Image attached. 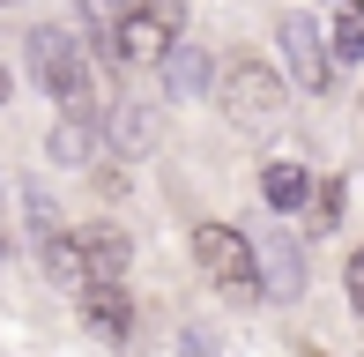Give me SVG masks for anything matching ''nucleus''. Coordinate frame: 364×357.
I'll return each mask as SVG.
<instances>
[{
	"instance_id": "nucleus-24",
	"label": "nucleus",
	"mask_w": 364,
	"mask_h": 357,
	"mask_svg": "<svg viewBox=\"0 0 364 357\" xmlns=\"http://www.w3.org/2000/svg\"><path fill=\"white\" fill-rule=\"evenodd\" d=\"M0 8H15V0H0Z\"/></svg>"
},
{
	"instance_id": "nucleus-3",
	"label": "nucleus",
	"mask_w": 364,
	"mask_h": 357,
	"mask_svg": "<svg viewBox=\"0 0 364 357\" xmlns=\"http://www.w3.org/2000/svg\"><path fill=\"white\" fill-rule=\"evenodd\" d=\"M23 60H30V82L45 97H60L68 112H90V45L68 23H38L23 38Z\"/></svg>"
},
{
	"instance_id": "nucleus-7",
	"label": "nucleus",
	"mask_w": 364,
	"mask_h": 357,
	"mask_svg": "<svg viewBox=\"0 0 364 357\" xmlns=\"http://www.w3.org/2000/svg\"><path fill=\"white\" fill-rule=\"evenodd\" d=\"M75 246H82V268H90V283H127L134 238H127L119 223H82V231H75Z\"/></svg>"
},
{
	"instance_id": "nucleus-14",
	"label": "nucleus",
	"mask_w": 364,
	"mask_h": 357,
	"mask_svg": "<svg viewBox=\"0 0 364 357\" xmlns=\"http://www.w3.org/2000/svg\"><path fill=\"white\" fill-rule=\"evenodd\" d=\"M327 53H335V68L364 60V0H335V30H327Z\"/></svg>"
},
{
	"instance_id": "nucleus-8",
	"label": "nucleus",
	"mask_w": 364,
	"mask_h": 357,
	"mask_svg": "<svg viewBox=\"0 0 364 357\" xmlns=\"http://www.w3.org/2000/svg\"><path fill=\"white\" fill-rule=\"evenodd\" d=\"M105 142L119 156H149L164 142V119H156V105H141V97H119V105L105 112Z\"/></svg>"
},
{
	"instance_id": "nucleus-13",
	"label": "nucleus",
	"mask_w": 364,
	"mask_h": 357,
	"mask_svg": "<svg viewBox=\"0 0 364 357\" xmlns=\"http://www.w3.org/2000/svg\"><path fill=\"white\" fill-rule=\"evenodd\" d=\"M38 268L53 275L60 290H75V298H82V290H90V268H82V246H75V231L45 238V246H38Z\"/></svg>"
},
{
	"instance_id": "nucleus-9",
	"label": "nucleus",
	"mask_w": 364,
	"mask_h": 357,
	"mask_svg": "<svg viewBox=\"0 0 364 357\" xmlns=\"http://www.w3.org/2000/svg\"><path fill=\"white\" fill-rule=\"evenodd\" d=\"M312 186H320V178L297 164V156H268V164H260V201H268L275 216H305V208H312Z\"/></svg>"
},
{
	"instance_id": "nucleus-22",
	"label": "nucleus",
	"mask_w": 364,
	"mask_h": 357,
	"mask_svg": "<svg viewBox=\"0 0 364 357\" xmlns=\"http://www.w3.org/2000/svg\"><path fill=\"white\" fill-rule=\"evenodd\" d=\"M8 90H15V82H8V68H0V105H8Z\"/></svg>"
},
{
	"instance_id": "nucleus-21",
	"label": "nucleus",
	"mask_w": 364,
	"mask_h": 357,
	"mask_svg": "<svg viewBox=\"0 0 364 357\" xmlns=\"http://www.w3.org/2000/svg\"><path fill=\"white\" fill-rule=\"evenodd\" d=\"M90 8H97V15H105V8H127V0H90Z\"/></svg>"
},
{
	"instance_id": "nucleus-5",
	"label": "nucleus",
	"mask_w": 364,
	"mask_h": 357,
	"mask_svg": "<svg viewBox=\"0 0 364 357\" xmlns=\"http://www.w3.org/2000/svg\"><path fill=\"white\" fill-rule=\"evenodd\" d=\"M171 45H178L171 23H156L149 8H119V23H112V53H119L127 68H164Z\"/></svg>"
},
{
	"instance_id": "nucleus-23",
	"label": "nucleus",
	"mask_w": 364,
	"mask_h": 357,
	"mask_svg": "<svg viewBox=\"0 0 364 357\" xmlns=\"http://www.w3.org/2000/svg\"><path fill=\"white\" fill-rule=\"evenodd\" d=\"M0 261H8V238H0Z\"/></svg>"
},
{
	"instance_id": "nucleus-18",
	"label": "nucleus",
	"mask_w": 364,
	"mask_h": 357,
	"mask_svg": "<svg viewBox=\"0 0 364 357\" xmlns=\"http://www.w3.org/2000/svg\"><path fill=\"white\" fill-rule=\"evenodd\" d=\"M127 8H149V15H156V23L186 30V0H127Z\"/></svg>"
},
{
	"instance_id": "nucleus-6",
	"label": "nucleus",
	"mask_w": 364,
	"mask_h": 357,
	"mask_svg": "<svg viewBox=\"0 0 364 357\" xmlns=\"http://www.w3.org/2000/svg\"><path fill=\"white\" fill-rule=\"evenodd\" d=\"M105 119L97 112H68V119H53V134H45V156H53L60 171H97L105 164Z\"/></svg>"
},
{
	"instance_id": "nucleus-12",
	"label": "nucleus",
	"mask_w": 364,
	"mask_h": 357,
	"mask_svg": "<svg viewBox=\"0 0 364 357\" xmlns=\"http://www.w3.org/2000/svg\"><path fill=\"white\" fill-rule=\"evenodd\" d=\"M253 253H260V283H268V298H297L305 290V253H297V238H253Z\"/></svg>"
},
{
	"instance_id": "nucleus-16",
	"label": "nucleus",
	"mask_w": 364,
	"mask_h": 357,
	"mask_svg": "<svg viewBox=\"0 0 364 357\" xmlns=\"http://www.w3.org/2000/svg\"><path fill=\"white\" fill-rule=\"evenodd\" d=\"M305 216H312V238L335 231V216H342V178H320V186H312V208H305Z\"/></svg>"
},
{
	"instance_id": "nucleus-4",
	"label": "nucleus",
	"mask_w": 364,
	"mask_h": 357,
	"mask_svg": "<svg viewBox=\"0 0 364 357\" xmlns=\"http://www.w3.org/2000/svg\"><path fill=\"white\" fill-rule=\"evenodd\" d=\"M275 45H283V75H290V82L297 90H305V97H327V90H335V53H327V30L320 23H312V15H275Z\"/></svg>"
},
{
	"instance_id": "nucleus-15",
	"label": "nucleus",
	"mask_w": 364,
	"mask_h": 357,
	"mask_svg": "<svg viewBox=\"0 0 364 357\" xmlns=\"http://www.w3.org/2000/svg\"><path fill=\"white\" fill-rule=\"evenodd\" d=\"M23 223H30V238H38V246L68 231V223H60V201H53V193L38 186V178H23Z\"/></svg>"
},
{
	"instance_id": "nucleus-10",
	"label": "nucleus",
	"mask_w": 364,
	"mask_h": 357,
	"mask_svg": "<svg viewBox=\"0 0 364 357\" xmlns=\"http://www.w3.org/2000/svg\"><path fill=\"white\" fill-rule=\"evenodd\" d=\"M216 53H208V45H171V53H164V90L178 97V105H193V97H208L216 90Z\"/></svg>"
},
{
	"instance_id": "nucleus-1",
	"label": "nucleus",
	"mask_w": 364,
	"mask_h": 357,
	"mask_svg": "<svg viewBox=\"0 0 364 357\" xmlns=\"http://www.w3.org/2000/svg\"><path fill=\"white\" fill-rule=\"evenodd\" d=\"M186 253H193V268L208 275V290L230 305H260L268 298V283H260V253H253V238L238 231V223H193L186 231Z\"/></svg>"
},
{
	"instance_id": "nucleus-17",
	"label": "nucleus",
	"mask_w": 364,
	"mask_h": 357,
	"mask_svg": "<svg viewBox=\"0 0 364 357\" xmlns=\"http://www.w3.org/2000/svg\"><path fill=\"white\" fill-rule=\"evenodd\" d=\"M342 298H350V320L364 328V246L350 253V261H342Z\"/></svg>"
},
{
	"instance_id": "nucleus-20",
	"label": "nucleus",
	"mask_w": 364,
	"mask_h": 357,
	"mask_svg": "<svg viewBox=\"0 0 364 357\" xmlns=\"http://www.w3.org/2000/svg\"><path fill=\"white\" fill-rule=\"evenodd\" d=\"M90 186H97V193H127V171H119V164H97Z\"/></svg>"
},
{
	"instance_id": "nucleus-11",
	"label": "nucleus",
	"mask_w": 364,
	"mask_h": 357,
	"mask_svg": "<svg viewBox=\"0 0 364 357\" xmlns=\"http://www.w3.org/2000/svg\"><path fill=\"white\" fill-rule=\"evenodd\" d=\"M82 320H90L105 343H127V335H134V298H127V283H90L82 290Z\"/></svg>"
},
{
	"instance_id": "nucleus-19",
	"label": "nucleus",
	"mask_w": 364,
	"mask_h": 357,
	"mask_svg": "<svg viewBox=\"0 0 364 357\" xmlns=\"http://www.w3.org/2000/svg\"><path fill=\"white\" fill-rule=\"evenodd\" d=\"M178 357H216V335L208 328H178Z\"/></svg>"
},
{
	"instance_id": "nucleus-2",
	"label": "nucleus",
	"mask_w": 364,
	"mask_h": 357,
	"mask_svg": "<svg viewBox=\"0 0 364 357\" xmlns=\"http://www.w3.org/2000/svg\"><path fill=\"white\" fill-rule=\"evenodd\" d=\"M216 105H223V119L238 127V134H268V127L283 119V105H290V75L275 68V60L230 53L223 75H216Z\"/></svg>"
}]
</instances>
